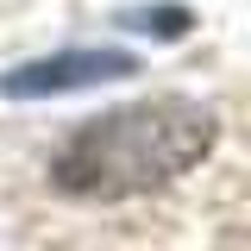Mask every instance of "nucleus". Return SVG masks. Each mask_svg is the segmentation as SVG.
Returning a JSON list of instances; mask_svg holds the SVG:
<instances>
[{"instance_id":"1","label":"nucleus","mask_w":251,"mask_h":251,"mask_svg":"<svg viewBox=\"0 0 251 251\" xmlns=\"http://www.w3.org/2000/svg\"><path fill=\"white\" fill-rule=\"evenodd\" d=\"M207 145H214V113L201 100L157 94V100L100 113L82 132H69L50 157V182L75 201H126L195 170Z\"/></svg>"},{"instance_id":"2","label":"nucleus","mask_w":251,"mask_h":251,"mask_svg":"<svg viewBox=\"0 0 251 251\" xmlns=\"http://www.w3.org/2000/svg\"><path fill=\"white\" fill-rule=\"evenodd\" d=\"M120 75H138V57L132 50L88 44V50H63V57H44V63H25V69L0 75V94L6 100H44V94L100 88V82H120Z\"/></svg>"},{"instance_id":"3","label":"nucleus","mask_w":251,"mask_h":251,"mask_svg":"<svg viewBox=\"0 0 251 251\" xmlns=\"http://www.w3.org/2000/svg\"><path fill=\"white\" fill-rule=\"evenodd\" d=\"M126 25L151 31V38H182L195 19H188V6H138V13H126Z\"/></svg>"}]
</instances>
